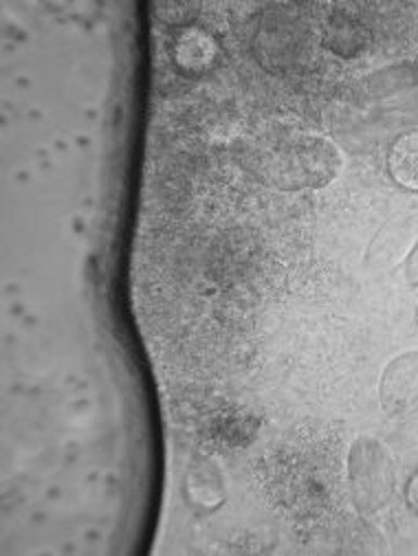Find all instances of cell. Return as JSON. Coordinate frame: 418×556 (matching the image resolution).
<instances>
[{
  "instance_id": "6da1fadb",
  "label": "cell",
  "mask_w": 418,
  "mask_h": 556,
  "mask_svg": "<svg viewBox=\"0 0 418 556\" xmlns=\"http://www.w3.org/2000/svg\"><path fill=\"white\" fill-rule=\"evenodd\" d=\"M261 174L278 190H317L338 178L344 161L330 139L287 132L269 141L258 159Z\"/></svg>"
},
{
  "instance_id": "7a4b0ae2",
  "label": "cell",
  "mask_w": 418,
  "mask_h": 556,
  "mask_svg": "<svg viewBox=\"0 0 418 556\" xmlns=\"http://www.w3.org/2000/svg\"><path fill=\"white\" fill-rule=\"evenodd\" d=\"M396 486L394 459L390 448L372 438L359 435L349 451V489L355 510L362 517L383 510Z\"/></svg>"
},
{
  "instance_id": "3957f363",
  "label": "cell",
  "mask_w": 418,
  "mask_h": 556,
  "mask_svg": "<svg viewBox=\"0 0 418 556\" xmlns=\"http://www.w3.org/2000/svg\"><path fill=\"white\" fill-rule=\"evenodd\" d=\"M379 401L390 418H407L418 412V350L388 363L379 386Z\"/></svg>"
},
{
  "instance_id": "277c9868",
  "label": "cell",
  "mask_w": 418,
  "mask_h": 556,
  "mask_svg": "<svg viewBox=\"0 0 418 556\" xmlns=\"http://www.w3.org/2000/svg\"><path fill=\"white\" fill-rule=\"evenodd\" d=\"M258 429V422L246 416L240 409H220L216 416L203 425V435L207 438L210 444H218L220 448L229 446H240L254 438Z\"/></svg>"
},
{
  "instance_id": "5b68a950",
  "label": "cell",
  "mask_w": 418,
  "mask_h": 556,
  "mask_svg": "<svg viewBox=\"0 0 418 556\" xmlns=\"http://www.w3.org/2000/svg\"><path fill=\"white\" fill-rule=\"evenodd\" d=\"M324 45L344 58L359 55L368 47V29L353 16H332L324 34Z\"/></svg>"
},
{
  "instance_id": "8992f818",
  "label": "cell",
  "mask_w": 418,
  "mask_h": 556,
  "mask_svg": "<svg viewBox=\"0 0 418 556\" xmlns=\"http://www.w3.org/2000/svg\"><path fill=\"white\" fill-rule=\"evenodd\" d=\"M388 169L401 188L418 192V132H407L392 143Z\"/></svg>"
},
{
  "instance_id": "52a82bcc",
  "label": "cell",
  "mask_w": 418,
  "mask_h": 556,
  "mask_svg": "<svg viewBox=\"0 0 418 556\" xmlns=\"http://www.w3.org/2000/svg\"><path fill=\"white\" fill-rule=\"evenodd\" d=\"M188 495L197 502V506H203V508L220 506L225 497V489L218 471L210 465L194 467V471L188 476Z\"/></svg>"
},
{
  "instance_id": "ba28073f",
  "label": "cell",
  "mask_w": 418,
  "mask_h": 556,
  "mask_svg": "<svg viewBox=\"0 0 418 556\" xmlns=\"http://www.w3.org/2000/svg\"><path fill=\"white\" fill-rule=\"evenodd\" d=\"M201 12V5L199 3H190V0H183V3H179V0H173V3H156L154 5V14L161 23L170 25V27H186L190 25Z\"/></svg>"
},
{
  "instance_id": "9c48e42d",
  "label": "cell",
  "mask_w": 418,
  "mask_h": 556,
  "mask_svg": "<svg viewBox=\"0 0 418 556\" xmlns=\"http://www.w3.org/2000/svg\"><path fill=\"white\" fill-rule=\"evenodd\" d=\"M405 282L418 295V242L414 244V249L405 260Z\"/></svg>"
},
{
  "instance_id": "30bf717a",
  "label": "cell",
  "mask_w": 418,
  "mask_h": 556,
  "mask_svg": "<svg viewBox=\"0 0 418 556\" xmlns=\"http://www.w3.org/2000/svg\"><path fill=\"white\" fill-rule=\"evenodd\" d=\"M407 504L411 506L414 513H418V473L411 478V482L407 486Z\"/></svg>"
},
{
  "instance_id": "8fae6325",
  "label": "cell",
  "mask_w": 418,
  "mask_h": 556,
  "mask_svg": "<svg viewBox=\"0 0 418 556\" xmlns=\"http://www.w3.org/2000/svg\"><path fill=\"white\" fill-rule=\"evenodd\" d=\"M416 324H418V313H416Z\"/></svg>"
}]
</instances>
